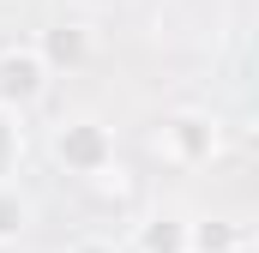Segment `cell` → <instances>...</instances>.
Listing matches in <instances>:
<instances>
[{
  "mask_svg": "<svg viewBox=\"0 0 259 253\" xmlns=\"http://www.w3.org/2000/svg\"><path fill=\"white\" fill-rule=\"evenodd\" d=\"M229 253H259V247H253V241H241V247H229Z\"/></svg>",
  "mask_w": 259,
  "mask_h": 253,
  "instance_id": "30bf717a",
  "label": "cell"
},
{
  "mask_svg": "<svg viewBox=\"0 0 259 253\" xmlns=\"http://www.w3.org/2000/svg\"><path fill=\"white\" fill-rule=\"evenodd\" d=\"M247 241V229L241 223H229V217H205V223H193V253H229Z\"/></svg>",
  "mask_w": 259,
  "mask_h": 253,
  "instance_id": "52a82bcc",
  "label": "cell"
},
{
  "mask_svg": "<svg viewBox=\"0 0 259 253\" xmlns=\"http://www.w3.org/2000/svg\"><path fill=\"white\" fill-rule=\"evenodd\" d=\"M217 145H223V126H217V115H205V109H175V115H163V126H157V157L175 163V169H205L217 157Z\"/></svg>",
  "mask_w": 259,
  "mask_h": 253,
  "instance_id": "7a4b0ae2",
  "label": "cell"
},
{
  "mask_svg": "<svg viewBox=\"0 0 259 253\" xmlns=\"http://www.w3.org/2000/svg\"><path fill=\"white\" fill-rule=\"evenodd\" d=\"M66 253H121L115 241H103V235H84V241H72Z\"/></svg>",
  "mask_w": 259,
  "mask_h": 253,
  "instance_id": "9c48e42d",
  "label": "cell"
},
{
  "mask_svg": "<svg viewBox=\"0 0 259 253\" xmlns=\"http://www.w3.org/2000/svg\"><path fill=\"white\" fill-rule=\"evenodd\" d=\"M49 157L61 163L66 175L97 181V175H109V169H115V133H109L103 121H91V115L61 121L55 133H49Z\"/></svg>",
  "mask_w": 259,
  "mask_h": 253,
  "instance_id": "6da1fadb",
  "label": "cell"
},
{
  "mask_svg": "<svg viewBox=\"0 0 259 253\" xmlns=\"http://www.w3.org/2000/svg\"><path fill=\"white\" fill-rule=\"evenodd\" d=\"M18 163H24V126L12 109H0V181H12Z\"/></svg>",
  "mask_w": 259,
  "mask_h": 253,
  "instance_id": "ba28073f",
  "label": "cell"
},
{
  "mask_svg": "<svg viewBox=\"0 0 259 253\" xmlns=\"http://www.w3.org/2000/svg\"><path fill=\"white\" fill-rule=\"evenodd\" d=\"M49 78H55V66L42 61L36 43H24V49H0V109H12V115L36 109V103L49 97Z\"/></svg>",
  "mask_w": 259,
  "mask_h": 253,
  "instance_id": "3957f363",
  "label": "cell"
},
{
  "mask_svg": "<svg viewBox=\"0 0 259 253\" xmlns=\"http://www.w3.org/2000/svg\"><path fill=\"white\" fill-rule=\"evenodd\" d=\"M36 49H42V61L55 66V72H78V66L91 61V30L84 24H49L36 36Z\"/></svg>",
  "mask_w": 259,
  "mask_h": 253,
  "instance_id": "5b68a950",
  "label": "cell"
},
{
  "mask_svg": "<svg viewBox=\"0 0 259 253\" xmlns=\"http://www.w3.org/2000/svg\"><path fill=\"white\" fill-rule=\"evenodd\" d=\"M133 253H193V217L151 211L145 223H133Z\"/></svg>",
  "mask_w": 259,
  "mask_h": 253,
  "instance_id": "277c9868",
  "label": "cell"
},
{
  "mask_svg": "<svg viewBox=\"0 0 259 253\" xmlns=\"http://www.w3.org/2000/svg\"><path fill=\"white\" fill-rule=\"evenodd\" d=\"M24 229H30V199L18 181H0V247H12Z\"/></svg>",
  "mask_w": 259,
  "mask_h": 253,
  "instance_id": "8992f818",
  "label": "cell"
}]
</instances>
